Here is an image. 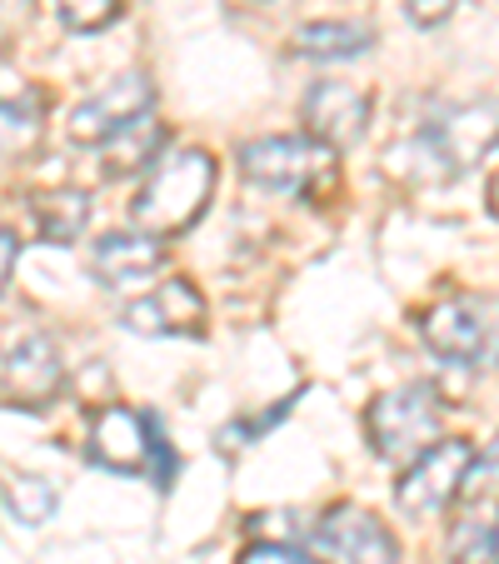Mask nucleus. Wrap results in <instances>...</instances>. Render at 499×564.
I'll return each instance as SVG.
<instances>
[{"label": "nucleus", "instance_id": "1", "mask_svg": "<svg viewBox=\"0 0 499 564\" xmlns=\"http://www.w3.org/2000/svg\"><path fill=\"white\" fill-rule=\"evenodd\" d=\"M210 191H215V160L205 150H171L145 171V185L130 200V220L150 240L181 235L200 220Z\"/></svg>", "mask_w": 499, "mask_h": 564}, {"label": "nucleus", "instance_id": "2", "mask_svg": "<svg viewBox=\"0 0 499 564\" xmlns=\"http://www.w3.org/2000/svg\"><path fill=\"white\" fill-rule=\"evenodd\" d=\"M370 445L380 459H414L440 440V394L430 384H400L384 390L365 415Z\"/></svg>", "mask_w": 499, "mask_h": 564}, {"label": "nucleus", "instance_id": "3", "mask_svg": "<svg viewBox=\"0 0 499 564\" xmlns=\"http://www.w3.org/2000/svg\"><path fill=\"white\" fill-rule=\"evenodd\" d=\"M335 150L315 135H265L240 150V175L265 191H300L310 195L319 181H329Z\"/></svg>", "mask_w": 499, "mask_h": 564}, {"label": "nucleus", "instance_id": "4", "mask_svg": "<svg viewBox=\"0 0 499 564\" xmlns=\"http://www.w3.org/2000/svg\"><path fill=\"white\" fill-rule=\"evenodd\" d=\"M469 465H475V449L465 440H435L425 455H414L410 469L394 485V500H400L404 514H440L469 479Z\"/></svg>", "mask_w": 499, "mask_h": 564}, {"label": "nucleus", "instance_id": "5", "mask_svg": "<svg viewBox=\"0 0 499 564\" xmlns=\"http://www.w3.org/2000/svg\"><path fill=\"white\" fill-rule=\"evenodd\" d=\"M420 145L430 150V160L440 165V175H465L479 160H489V150L499 145V100H469V106L449 110L440 126L425 130Z\"/></svg>", "mask_w": 499, "mask_h": 564}, {"label": "nucleus", "instance_id": "6", "mask_svg": "<svg viewBox=\"0 0 499 564\" xmlns=\"http://www.w3.org/2000/svg\"><path fill=\"white\" fill-rule=\"evenodd\" d=\"M420 335H425V345L440 360H455V365H489L499 350L495 325L479 315L475 300H440L435 310H425Z\"/></svg>", "mask_w": 499, "mask_h": 564}, {"label": "nucleus", "instance_id": "7", "mask_svg": "<svg viewBox=\"0 0 499 564\" xmlns=\"http://www.w3.org/2000/svg\"><path fill=\"white\" fill-rule=\"evenodd\" d=\"M315 550L329 564H400L394 534L360 505H340L315 524Z\"/></svg>", "mask_w": 499, "mask_h": 564}, {"label": "nucleus", "instance_id": "8", "mask_svg": "<svg viewBox=\"0 0 499 564\" xmlns=\"http://www.w3.org/2000/svg\"><path fill=\"white\" fill-rule=\"evenodd\" d=\"M150 100H155V90H150V80L140 70L116 75L110 86H100L96 96L70 110V135L80 140V145H100V140H110L120 126L150 116Z\"/></svg>", "mask_w": 499, "mask_h": 564}, {"label": "nucleus", "instance_id": "9", "mask_svg": "<svg viewBox=\"0 0 499 564\" xmlns=\"http://www.w3.org/2000/svg\"><path fill=\"white\" fill-rule=\"evenodd\" d=\"M370 126V96L350 80H315L305 96V135L329 150H350Z\"/></svg>", "mask_w": 499, "mask_h": 564}, {"label": "nucleus", "instance_id": "10", "mask_svg": "<svg viewBox=\"0 0 499 564\" xmlns=\"http://www.w3.org/2000/svg\"><path fill=\"white\" fill-rule=\"evenodd\" d=\"M61 355L45 335H25L21 345H11L6 365H0V394L11 405H25V410H45L61 394Z\"/></svg>", "mask_w": 499, "mask_h": 564}, {"label": "nucleus", "instance_id": "11", "mask_svg": "<svg viewBox=\"0 0 499 564\" xmlns=\"http://www.w3.org/2000/svg\"><path fill=\"white\" fill-rule=\"evenodd\" d=\"M120 319L135 335H200L205 300L191 280H165V285L145 290L140 300H130Z\"/></svg>", "mask_w": 499, "mask_h": 564}, {"label": "nucleus", "instance_id": "12", "mask_svg": "<svg viewBox=\"0 0 499 564\" xmlns=\"http://www.w3.org/2000/svg\"><path fill=\"white\" fill-rule=\"evenodd\" d=\"M160 265H165V250H160V240H150V235H106L96 250H90V270H96V280L106 290H120V295H130V290L150 285V280L160 275Z\"/></svg>", "mask_w": 499, "mask_h": 564}, {"label": "nucleus", "instance_id": "13", "mask_svg": "<svg viewBox=\"0 0 499 564\" xmlns=\"http://www.w3.org/2000/svg\"><path fill=\"white\" fill-rule=\"evenodd\" d=\"M145 449H150L145 415H135L126 405H110L96 415V425H90V455H96V465L116 469V475H135V469H145Z\"/></svg>", "mask_w": 499, "mask_h": 564}, {"label": "nucleus", "instance_id": "14", "mask_svg": "<svg viewBox=\"0 0 499 564\" xmlns=\"http://www.w3.org/2000/svg\"><path fill=\"white\" fill-rule=\"evenodd\" d=\"M160 145H165V130L155 126V116H140L130 126H120L110 140H100V171L116 181V175H140L160 160Z\"/></svg>", "mask_w": 499, "mask_h": 564}, {"label": "nucleus", "instance_id": "15", "mask_svg": "<svg viewBox=\"0 0 499 564\" xmlns=\"http://www.w3.org/2000/svg\"><path fill=\"white\" fill-rule=\"evenodd\" d=\"M370 45H375V31L355 21H315L295 31V55H305V61H355Z\"/></svg>", "mask_w": 499, "mask_h": 564}, {"label": "nucleus", "instance_id": "16", "mask_svg": "<svg viewBox=\"0 0 499 564\" xmlns=\"http://www.w3.org/2000/svg\"><path fill=\"white\" fill-rule=\"evenodd\" d=\"M90 220V205L80 191H45L35 195V225H41V235L51 240V246H70L75 235L86 230Z\"/></svg>", "mask_w": 499, "mask_h": 564}, {"label": "nucleus", "instance_id": "17", "mask_svg": "<svg viewBox=\"0 0 499 564\" xmlns=\"http://www.w3.org/2000/svg\"><path fill=\"white\" fill-rule=\"evenodd\" d=\"M41 140V106L35 96L0 100V155H25Z\"/></svg>", "mask_w": 499, "mask_h": 564}, {"label": "nucleus", "instance_id": "18", "mask_svg": "<svg viewBox=\"0 0 499 564\" xmlns=\"http://www.w3.org/2000/svg\"><path fill=\"white\" fill-rule=\"evenodd\" d=\"M6 500H11V510L21 524H45L55 514V505H61V495H55V485L41 475H15Z\"/></svg>", "mask_w": 499, "mask_h": 564}, {"label": "nucleus", "instance_id": "19", "mask_svg": "<svg viewBox=\"0 0 499 564\" xmlns=\"http://www.w3.org/2000/svg\"><path fill=\"white\" fill-rule=\"evenodd\" d=\"M65 31H106L120 15V0H45Z\"/></svg>", "mask_w": 499, "mask_h": 564}, {"label": "nucleus", "instance_id": "20", "mask_svg": "<svg viewBox=\"0 0 499 564\" xmlns=\"http://www.w3.org/2000/svg\"><path fill=\"white\" fill-rule=\"evenodd\" d=\"M240 564H315V560L290 550V544H250V550L240 554Z\"/></svg>", "mask_w": 499, "mask_h": 564}, {"label": "nucleus", "instance_id": "21", "mask_svg": "<svg viewBox=\"0 0 499 564\" xmlns=\"http://www.w3.org/2000/svg\"><path fill=\"white\" fill-rule=\"evenodd\" d=\"M455 6H459V0H410V6H404V15H410L414 25H425V31H430V25H445L449 21V15H455Z\"/></svg>", "mask_w": 499, "mask_h": 564}, {"label": "nucleus", "instance_id": "22", "mask_svg": "<svg viewBox=\"0 0 499 564\" xmlns=\"http://www.w3.org/2000/svg\"><path fill=\"white\" fill-rule=\"evenodd\" d=\"M15 256H21V246H15V235H11V230H0V295H6V285H11Z\"/></svg>", "mask_w": 499, "mask_h": 564}, {"label": "nucleus", "instance_id": "23", "mask_svg": "<svg viewBox=\"0 0 499 564\" xmlns=\"http://www.w3.org/2000/svg\"><path fill=\"white\" fill-rule=\"evenodd\" d=\"M489 215H495V220H499V175H495V181H489Z\"/></svg>", "mask_w": 499, "mask_h": 564}, {"label": "nucleus", "instance_id": "24", "mask_svg": "<svg viewBox=\"0 0 499 564\" xmlns=\"http://www.w3.org/2000/svg\"><path fill=\"white\" fill-rule=\"evenodd\" d=\"M0 6H25V0H0Z\"/></svg>", "mask_w": 499, "mask_h": 564}, {"label": "nucleus", "instance_id": "25", "mask_svg": "<svg viewBox=\"0 0 499 564\" xmlns=\"http://www.w3.org/2000/svg\"><path fill=\"white\" fill-rule=\"evenodd\" d=\"M495 544H499V524H495Z\"/></svg>", "mask_w": 499, "mask_h": 564}]
</instances>
